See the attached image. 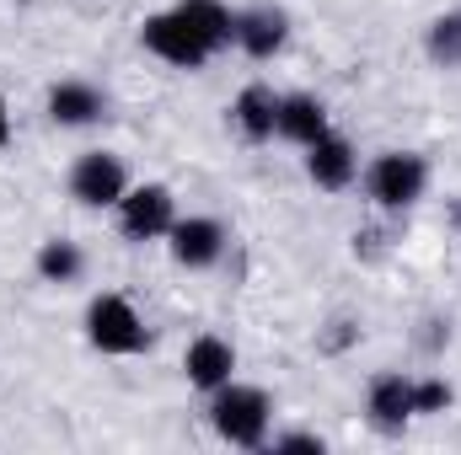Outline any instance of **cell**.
Returning <instances> with one entry per match:
<instances>
[{"label": "cell", "instance_id": "1", "mask_svg": "<svg viewBox=\"0 0 461 455\" xmlns=\"http://www.w3.org/2000/svg\"><path fill=\"white\" fill-rule=\"evenodd\" d=\"M268 418H274V407H268V391H258V386L226 380L221 391H210V424H215V434L226 445H241V451L263 445Z\"/></svg>", "mask_w": 461, "mask_h": 455}, {"label": "cell", "instance_id": "2", "mask_svg": "<svg viewBox=\"0 0 461 455\" xmlns=\"http://www.w3.org/2000/svg\"><path fill=\"white\" fill-rule=\"evenodd\" d=\"M424 188H429V161L413 156V150H386L365 172V193L381 210H413L424 199Z\"/></svg>", "mask_w": 461, "mask_h": 455}, {"label": "cell", "instance_id": "3", "mask_svg": "<svg viewBox=\"0 0 461 455\" xmlns=\"http://www.w3.org/2000/svg\"><path fill=\"white\" fill-rule=\"evenodd\" d=\"M140 43L156 54V59H167V65H177V70H204L210 59H215V49L199 38V27L172 5V11H156V16H145V27H140Z\"/></svg>", "mask_w": 461, "mask_h": 455}, {"label": "cell", "instance_id": "4", "mask_svg": "<svg viewBox=\"0 0 461 455\" xmlns=\"http://www.w3.org/2000/svg\"><path fill=\"white\" fill-rule=\"evenodd\" d=\"M86 338H92V348H103V353L129 359V353H140V348L150 343V333H145L140 311H134L123 295H97V300L86 306Z\"/></svg>", "mask_w": 461, "mask_h": 455}, {"label": "cell", "instance_id": "5", "mask_svg": "<svg viewBox=\"0 0 461 455\" xmlns=\"http://www.w3.org/2000/svg\"><path fill=\"white\" fill-rule=\"evenodd\" d=\"M129 193V172L113 150H86L70 166V199L86 210H118V199Z\"/></svg>", "mask_w": 461, "mask_h": 455}, {"label": "cell", "instance_id": "6", "mask_svg": "<svg viewBox=\"0 0 461 455\" xmlns=\"http://www.w3.org/2000/svg\"><path fill=\"white\" fill-rule=\"evenodd\" d=\"M172 220H177V199L167 183H140L118 199V226L129 241H156L172 230Z\"/></svg>", "mask_w": 461, "mask_h": 455}, {"label": "cell", "instance_id": "7", "mask_svg": "<svg viewBox=\"0 0 461 455\" xmlns=\"http://www.w3.org/2000/svg\"><path fill=\"white\" fill-rule=\"evenodd\" d=\"M167 241H172V257L183 268H215L226 252V226L210 215H188V220H172Z\"/></svg>", "mask_w": 461, "mask_h": 455}, {"label": "cell", "instance_id": "8", "mask_svg": "<svg viewBox=\"0 0 461 455\" xmlns=\"http://www.w3.org/2000/svg\"><path fill=\"white\" fill-rule=\"evenodd\" d=\"M354 172H359V156H354V145H348L344 134H322V139H312L306 145V177L317 183V188H328V193H339L354 183Z\"/></svg>", "mask_w": 461, "mask_h": 455}, {"label": "cell", "instance_id": "9", "mask_svg": "<svg viewBox=\"0 0 461 455\" xmlns=\"http://www.w3.org/2000/svg\"><path fill=\"white\" fill-rule=\"evenodd\" d=\"M183 375H188V386H199V391H221L226 380H236V348H230L226 338H215V333L194 338L188 353H183Z\"/></svg>", "mask_w": 461, "mask_h": 455}, {"label": "cell", "instance_id": "10", "mask_svg": "<svg viewBox=\"0 0 461 455\" xmlns=\"http://www.w3.org/2000/svg\"><path fill=\"white\" fill-rule=\"evenodd\" d=\"M285 38H290L285 11H274V5L236 11V43H241V54H252V59H274V54L285 49Z\"/></svg>", "mask_w": 461, "mask_h": 455}, {"label": "cell", "instance_id": "11", "mask_svg": "<svg viewBox=\"0 0 461 455\" xmlns=\"http://www.w3.org/2000/svg\"><path fill=\"white\" fill-rule=\"evenodd\" d=\"M274 134L306 150L312 139H322V134H328V108H322V103H317L312 92H290V97H279V118H274Z\"/></svg>", "mask_w": 461, "mask_h": 455}, {"label": "cell", "instance_id": "12", "mask_svg": "<svg viewBox=\"0 0 461 455\" xmlns=\"http://www.w3.org/2000/svg\"><path fill=\"white\" fill-rule=\"evenodd\" d=\"M408 418H419V407H413V380H408V375H375V380H370V424L386 429V434H397Z\"/></svg>", "mask_w": 461, "mask_h": 455}, {"label": "cell", "instance_id": "13", "mask_svg": "<svg viewBox=\"0 0 461 455\" xmlns=\"http://www.w3.org/2000/svg\"><path fill=\"white\" fill-rule=\"evenodd\" d=\"M108 108V97L97 92V86H86V81H59V86H49V118L59 123V129H86V123H97Z\"/></svg>", "mask_w": 461, "mask_h": 455}, {"label": "cell", "instance_id": "14", "mask_svg": "<svg viewBox=\"0 0 461 455\" xmlns=\"http://www.w3.org/2000/svg\"><path fill=\"white\" fill-rule=\"evenodd\" d=\"M230 118H236L241 139L263 145V139H274V118H279V97H274V92H268L263 81H252V86H241V92H236V103H230Z\"/></svg>", "mask_w": 461, "mask_h": 455}, {"label": "cell", "instance_id": "15", "mask_svg": "<svg viewBox=\"0 0 461 455\" xmlns=\"http://www.w3.org/2000/svg\"><path fill=\"white\" fill-rule=\"evenodd\" d=\"M81 268H86V257H81L76 241H59V236H54V241L38 246V279H49V284H76Z\"/></svg>", "mask_w": 461, "mask_h": 455}, {"label": "cell", "instance_id": "16", "mask_svg": "<svg viewBox=\"0 0 461 455\" xmlns=\"http://www.w3.org/2000/svg\"><path fill=\"white\" fill-rule=\"evenodd\" d=\"M429 59H435V65H461V11L440 16V22L429 27Z\"/></svg>", "mask_w": 461, "mask_h": 455}, {"label": "cell", "instance_id": "17", "mask_svg": "<svg viewBox=\"0 0 461 455\" xmlns=\"http://www.w3.org/2000/svg\"><path fill=\"white\" fill-rule=\"evenodd\" d=\"M413 407H419V413H440V407H451V386H446L440 375L413 380Z\"/></svg>", "mask_w": 461, "mask_h": 455}, {"label": "cell", "instance_id": "18", "mask_svg": "<svg viewBox=\"0 0 461 455\" xmlns=\"http://www.w3.org/2000/svg\"><path fill=\"white\" fill-rule=\"evenodd\" d=\"M274 451L279 455H322V440H317V434H279Z\"/></svg>", "mask_w": 461, "mask_h": 455}, {"label": "cell", "instance_id": "19", "mask_svg": "<svg viewBox=\"0 0 461 455\" xmlns=\"http://www.w3.org/2000/svg\"><path fill=\"white\" fill-rule=\"evenodd\" d=\"M11 139V113H5V97H0V145Z\"/></svg>", "mask_w": 461, "mask_h": 455}]
</instances>
